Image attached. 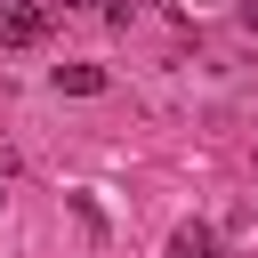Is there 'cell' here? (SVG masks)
Segmentation results:
<instances>
[{
	"label": "cell",
	"mask_w": 258,
	"mask_h": 258,
	"mask_svg": "<svg viewBox=\"0 0 258 258\" xmlns=\"http://www.w3.org/2000/svg\"><path fill=\"white\" fill-rule=\"evenodd\" d=\"M40 32H48V8L40 0H0V40L8 48H32Z\"/></svg>",
	"instance_id": "cell-1"
},
{
	"label": "cell",
	"mask_w": 258,
	"mask_h": 258,
	"mask_svg": "<svg viewBox=\"0 0 258 258\" xmlns=\"http://www.w3.org/2000/svg\"><path fill=\"white\" fill-rule=\"evenodd\" d=\"M169 258H218V234L210 226H177L169 234Z\"/></svg>",
	"instance_id": "cell-2"
},
{
	"label": "cell",
	"mask_w": 258,
	"mask_h": 258,
	"mask_svg": "<svg viewBox=\"0 0 258 258\" xmlns=\"http://www.w3.org/2000/svg\"><path fill=\"white\" fill-rule=\"evenodd\" d=\"M56 89H64V97H97L105 73H97V64H56Z\"/></svg>",
	"instance_id": "cell-3"
},
{
	"label": "cell",
	"mask_w": 258,
	"mask_h": 258,
	"mask_svg": "<svg viewBox=\"0 0 258 258\" xmlns=\"http://www.w3.org/2000/svg\"><path fill=\"white\" fill-rule=\"evenodd\" d=\"M177 16H210V8H226V0H169Z\"/></svg>",
	"instance_id": "cell-4"
},
{
	"label": "cell",
	"mask_w": 258,
	"mask_h": 258,
	"mask_svg": "<svg viewBox=\"0 0 258 258\" xmlns=\"http://www.w3.org/2000/svg\"><path fill=\"white\" fill-rule=\"evenodd\" d=\"M56 8H64V16H89V8H97V0H56Z\"/></svg>",
	"instance_id": "cell-5"
},
{
	"label": "cell",
	"mask_w": 258,
	"mask_h": 258,
	"mask_svg": "<svg viewBox=\"0 0 258 258\" xmlns=\"http://www.w3.org/2000/svg\"><path fill=\"white\" fill-rule=\"evenodd\" d=\"M242 24H250V32H258V0H242Z\"/></svg>",
	"instance_id": "cell-6"
}]
</instances>
